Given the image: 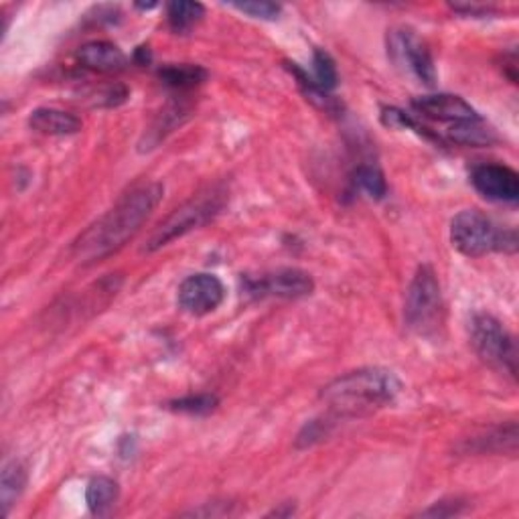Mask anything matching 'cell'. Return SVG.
<instances>
[{
	"label": "cell",
	"instance_id": "obj_26",
	"mask_svg": "<svg viewBox=\"0 0 519 519\" xmlns=\"http://www.w3.org/2000/svg\"><path fill=\"white\" fill-rule=\"evenodd\" d=\"M329 426L331 422H325V420H313L308 422L303 430H300L298 439H297V447L298 448H308L316 445V442L323 440L326 434H329Z\"/></svg>",
	"mask_w": 519,
	"mask_h": 519
},
{
	"label": "cell",
	"instance_id": "obj_18",
	"mask_svg": "<svg viewBox=\"0 0 519 519\" xmlns=\"http://www.w3.org/2000/svg\"><path fill=\"white\" fill-rule=\"evenodd\" d=\"M205 6L193 0H175L166 6V19H169V27L175 33H187L203 21Z\"/></svg>",
	"mask_w": 519,
	"mask_h": 519
},
{
	"label": "cell",
	"instance_id": "obj_4",
	"mask_svg": "<svg viewBox=\"0 0 519 519\" xmlns=\"http://www.w3.org/2000/svg\"><path fill=\"white\" fill-rule=\"evenodd\" d=\"M223 205H225V191L220 189H212L207 191V193H201L187 201L185 205L175 209V212L166 217L153 233H150L145 252H156V250L169 246L171 241H175L177 238H183L185 233L209 223L215 215L222 213Z\"/></svg>",
	"mask_w": 519,
	"mask_h": 519
},
{
	"label": "cell",
	"instance_id": "obj_12",
	"mask_svg": "<svg viewBox=\"0 0 519 519\" xmlns=\"http://www.w3.org/2000/svg\"><path fill=\"white\" fill-rule=\"evenodd\" d=\"M78 61L91 71L114 73L127 67V55L110 41H90L78 52Z\"/></svg>",
	"mask_w": 519,
	"mask_h": 519
},
{
	"label": "cell",
	"instance_id": "obj_9",
	"mask_svg": "<svg viewBox=\"0 0 519 519\" xmlns=\"http://www.w3.org/2000/svg\"><path fill=\"white\" fill-rule=\"evenodd\" d=\"M223 298L225 287L215 274H191L179 287V307L193 316H205L217 311Z\"/></svg>",
	"mask_w": 519,
	"mask_h": 519
},
{
	"label": "cell",
	"instance_id": "obj_14",
	"mask_svg": "<svg viewBox=\"0 0 519 519\" xmlns=\"http://www.w3.org/2000/svg\"><path fill=\"white\" fill-rule=\"evenodd\" d=\"M158 78L163 80L165 86L179 91H187L201 86V83L207 80V71L201 65L193 63L165 65L163 70H158Z\"/></svg>",
	"mask_w": 519,
	"mask_h": 519
},
{
	"label": "cell",
	"instance_id": "obj_24",
	"mask_svg": "<svg viewBox=\"0 0 519 519\" xmlns=\"http://www.w3.org/2000/svg\"><path fill=\"white\" fill-rule=\"evenodd\" d=\"M382 124L388 128H398V130H416L418 134H424V137L430 138L429 128H424L418 124L412 116L406 114L400 108H383L382 110Z\"/></svg>",
	"mask_w": 519,
	"mask_h": 519
},
{
	"label": "cell",
	"instance_id": "obj_25",
	"mask_svg": "<svg viewBox=\"0 0 519 519\" xmlns=\"http://www.w3.org/2000/svg\"><path fill=\"white\" fill-rule=\"evenodd\" d=\"M238 11L246 13L254 19H262V21H276L282 13V6L276 3H266V0H254V3H236L233 5Z\"/></svg>",
	"mask_w": 519,
	"mask_h": 519
},
{
	"label": "cell",
	"instance_id": "obj_13",
	"mask_svg": "<svg viewBox=\"0 0 519 519\" xmlns=\"http://www.w3.org/2000/svg\"><path fill=\"white\" fill-rule=\"evenodd\" d=\"M29 127L45 137H71L81 130V120L60 108H37L29 116Z\"/></svg>",
	"mask_w": 519,
	"mask_h": 519
},
{
	"label": "cell",
	"instance_id": "obj_20",
	"mask_svg": "<svg viewBox=\"0 0 519 519\" xmlns=\"http://www.w3.org/2000/svg\"><path fill=\"white\" fill-rule=\"evenodd\" d=\"M515 447H517V426L515 422H512L507 426V429H501L493 430L489 437H483V439H477V450L479 453H501V450H509V453H515Z\"/></svg>",
	"mask_w": 519,
	"mask_h": 519
},
{
	"label": "cell",
	"instance_id": "obj_1",
	"mask_svg": "<svg viewBox=\"0 0 519 519\" xmlns=\"http://www.w3.org/2000/svg\"><path fill=\"white\" fill-rule=\"evenodd\" d=\"M163 193L165 187L161 183H142L130 189L110 212H106L73 241V256L81 262H96L118 252L153 215Z\"/></svg>",
	"mask_w": 519,
	"mask_h": 519
},
{
	"label": "cell",
	"instance_id": "obj_6",
	"mask_svg": "<svg viewBox=\"0 0 519 519\" xmlns=\"http://www.w3.org/2000/svg\"><path fill=\"white\" fill-rule=\"evenodd\" d=\"M471 343L485 363L499 367L509 375L517 372L515 341L501 321L487 313H479L471 321Z\"/></svg>",
	"mask_w": 519,
	"mask_h": 519
},
{
	"label": "cell",
	"instance_id": "obj_22",
	"mask_svg": "<svg viewBox=\"0 0 519 519\" xmlns=\"http://www.w3.org/2000/svg\"><path fill=\"white\" fill-rule=\"evenodd\" d=\"M217 404H220V400L212 396V393H199V396H187V398L173 400V401H169V408L175 410V412L203 416V414L213 412Z\"/></svg>",
	"mask_w": 519,
	"mask_h": 519
},
{
	"label": "cell",
	"instance_id": "obj_16",
	"mask_svg": "<svg viewBox=\"0 0 519 519\" xmlns=\"http://www.w3.org/2000/svg\"><path fill=\"white\" fill-rule=\"evenodd\" d=\"M24 487H27V471L19 460H11L3 468L0 477V501H3V512L8 514L11 507L19 501Z\"/></svg>",
	"mask_w": 519,
	"mask_h": 519
},
{
	"label": "cell",
	"instance_id": "obj_7",
	"mask_svg": "<svg viewBox=\"0 0 519 519\" xmlns=\"http://www.w3.org/2000/svg\"><path fill=\"white\" fill-rule=\"evenodd\" d=\"M388 47L393 61L406 67L418 81L424 83V86H434L437 83V67H434L430 49L414 31H392Z\"/></svg>",
	"mask_w": 519,
	"mask_h": 519
},
{
	"label": "cell",
	"instance_id": "obj_5",
	"mask_svg": "<svg viewBox=\"0 0 519 519\" xmlns=\"http://www.w3.org/2000/svg\"><path fill=\"white\" fill-rule=\"evenodd\" d=\"M445 303L434 268L424 264L416 270L408 287L404 316L406 323L418 335H430L442 325Z\"/></svg>",
	"mask_w": 519,
	"mask_h": 519
},
{
	"label": "cell",
	"instance_id": "obj_19",
	"mask_svg": "<svg viewBox=\"0 0 519 519\" xmlns=\"http://www.w3.org/2000/svg\"><path fill=\"white\" fill-rule=\"evenodd\" d=\"M311 80H313V83H315L316 88L326 91V94L337 88V81H339L337 65H335L333 57L326 52H321V49H316V52L313 53V75H311Z\"/></svg>",
	"mask_w": 519,
	"mask_h": 519
},
{
	"label": "cell",
	"instance_id": "obj_15",
	"mask_svg": "<svg viewBox=\"0 0 519 519\" xmlns=\"http://www.w3.org/2000/svg\"><path fill=\"white\" fill-rule=\"evenodd\" d=\"M448 138L455 142V145H463V146H489L495 145L497 142V134L493 128H489L487 124L479 120H471V122H460L455 124V127L448 128Z\"/></svg>",
	"mask_w": 519,
	"mask_h": 519
},
{
	"label": "cell",
	"instance_id": "obj_17",
	"mask_svg": "<svg viewBox=\"0 0 519 519\" xmlns=\"http://www.w3.org/2000/svg\"><path fill=\"white\" fill-rule=\"evenodd\" d=\"M118 495H120L118 483L110 479V477H94V479L88 483L86 501L91 514L104 515L108 509L116 504Z\"/></svg>",
	"mask_w": 519,
	"mask_h": 519
},
{
	"label": "cell",
	"instance_id": "obj_3",
	"mask_svg": "<svg viewBox=\"0 0 519 519\" xmlns=\"http://www.w3.org/2000/svg\"><path fill=\"white\" fill-rule=\"evenodd\" d=\"M450 241L463 256L481 258L491 252H517L515 230H501L477 209H465L450 222Z\"/></svg>",
	"mask_w": 519,
	"mask_h": 519
},
{
	"label": "cell",
	"instance_id": "obj_21",
	"mask_svg": "<svg viewBox=\"0 0 519 519\" xmlns=\"http://www.w3.org/2000/svg\"><path fill=\"white\" fill-rule=\"evenodd\" d=\"M355 187L363 191L367 197L383 199L388 195V183L378 166H359L355 173Z\"/></svg>",
	"mask_w": 519,
	"mask_h": 519
},
{
	"label": "cell",
	"instance_id": "obj_2",
	"mask_svg": "<svg viewBox=\"0 0 519 519\" xmlns=\"http://www.w3.org/2000/svg\"><path fill=\"white\" fill-rule=\"evenodd\" d=\"M401 382L382 367H363L333 380L321 392V400L341 418H357L378 412L400 396Z\"/></svg>",
	"mask_w": 519,
	"mask_h": 519
},
{
	"label": "cell",
	"instance_id": "obj_23",
	"mask_svg": "<svg viewBox=\"0 0 519 519\" xmlns=\"http://www.w3.org/2000/svg\"><path fill=\"white\" fill-rule=\"evenodd\" d=\"M187 114V108L179 106H169L165 112H161V118L156 120V124L153 127V130L148 132V145H158L166 134L173 132V128L181 124V118Z\"/></svg>",
	"mask_w": 519,
	"mask_h": 519
},
{
	"label": "cell",
	"instance_id": "obj_10",
	"mask_svg": "<svg viewBox=\"0 0 519 519\" xmlns=\"http://www.w3.org/2000/svg\"><path fill=\"white\" fill-rule=\"evenodd\" d=\"M471 183L479 193L497 203H515L519 199V175L505 165H479L471 173Z\"/></svg>",
	"mask_w": 519,
	"mask_h": 519
},
{
	"label": "cell",
	"instance_id": "obj_8",
	"mask_svg": "<svg viewBox=\"0 0 519 519\" xmlns=\"http://www.w3.org/2000/svg\"><path fill=\"white\" fill-rule=\"evenodd\" d=\"M315 282L311 274L298 268H280V270L260 276V278H246L244 292L256 298L276 297V298H303L313 295Z\"/></svg>",
	"mask_w": 519,
	"mask_h": 519
},
{
	"label": "cell",
	"instance_id": "obj_27",
	"mask_svg": "<svg viewBox=\"0 0 519 519\" xmlns=\"http://www.w3.org/2000/svg\"><path fill=\"white\" fill-rule=\"evenodd\" d=\"M463 501L460 499H450V501H440V504H437L434 507L430 509H426V512H422V515H432V517H448V515H457L463 512Z\"/></svg>",
	"mask_w": 519,
	"mask_h": 519
},
{
	"label": "cell",
	"instance_id": "obj_11",
	"mask_svg": "<svg viewBox=\"0 0 519 519\" xmlns=\"http://www.w3.org/2000/svg\"><path fill=\"white\" fill-rule=\"evenodd\" d=\"M412 108L416 110V114L424 116V118L434 122H447L450 127H455V124L460 122H471L481 118L471 104L465 102L460 96L453 94L420 96L414 99Z\"/></svg>",
	"mask_w": 519,
	"mask_h": 519
}]
</instances>
